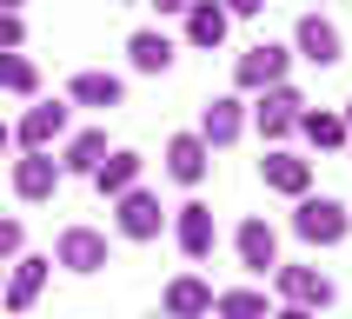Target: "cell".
<instances>
[{"mask_svg":"<svg viewBox=\"0 0 352 319\" xmlns=\"http://www.w3.org/2000/svg\"><path fill=\"white\" fill-rule=\"evenodd\" d=\"M259 179H266L273 193H286V199H306V193H313V160H299V153H286V146H273V153L259 160Z\"/></svg>","mask_w":352,"mask_h":319,"instance_id":"9c48e42d","label":"cell"},{"mask_svg":"<svg viewBox=\"0 0 352 319\" xmlns=\"http://www.w3.org/2000/svg\"><path fill=\"white\" fill-rule=\"evenodd\" d=\"M113 206H120V213H113L120 239H160V226H166V213H160V199L146 193V186H133V193H120Z\"/></svg>","mask_w":352,"mask_h":319,"instance_id":"ba28073f","label":"cell"},{"mask_svg":"<svg viewBox=\"0 0 352 319\" xmlns=\"http://www.w3.org/2000/svg\"><path fill=\"white\" fill-rule=\"evenodd\" d=\"M206 166H213V146H206L199 133H173V140H166V173H173L179 186H199Z\"/></svg>","mask_w":352,"mask_h":319,"instance_id":"5bb4252c","label":"cell"},{"mask_svg":"<svg viewBox=\"0 0 352 319\" xmlns=\"http://www.w3.org/2000/svg\"><path fill=\"white\" fill-rule=\"evenodd\" d=\"M140 166H146V160H140L133 146H113V153L100 160L94 186H100V193H107V199H120V193H133V186H140Z\"/></svg>","mask_w":352,"mask_h":319,"instance_id":"d6986e66","label":"cell"},{"mask_svg":"<svg viewBox=\"0 0 352 319\" xmlns=\"http://www.w3.org/2000/svg\"><path fill=\"white\" fill-rule=\"evenodd\" d=\"M60 140H67V107L60 100H40V107H27L14 126V146L20 153H54Z\"/></svg>","mask_w":352,"mask_h":319,"instance_id":"5b68a950","label":"cell"},{"mask_svg":"<svg viewBox=\"0 0 352 319\" xmlns=\"http://www.w3.org/2000/svg\"><path fill=\"white\" fill-rule=\"evenodd\" d=\"M126 60H133V74H166V67H173V40L160 34V27H140V34L126 40Z\"/></svg>","mask_w":352,"mask_h":319,"instance_id":"44dd1931","label":"cell"},{"mask_svg":"<svg viewBox=\"0 0 352 319\" xmlns=\"http://www.w3.org/2000/svg\"><path fill=\"white\" fill-rule=\"evenodd\" d=\"M20 47H27V20L0 7V54H20Z\"/></svg>","mask_w":352,"mask_h":319,"instance_id":"484cf974","label":"cell"},{"mask_svg":"<svg viewBox=\"0 0 352 319\" xmlns=\"http://www.w3.org/2000/svg\"><path fill=\"white\" fill-rule=\"evenodd\" d=\"M113 7H133V0H113Z\"/></svg>","mask_w":352,"mask_h":319,"instance_id":"1f68e13d","label":"cell"},{"mask_svg":"<svg viewBox=\"0 0 352 319\" xmlns=\"http://www.w3.org/2000/svg\"><path fill=\"white\" fill-rule=\"evenodd\" d=\"M293 54L313 60V67H339V60H346V34H339L326 14H306V20L293 27Z\"/></svg>","mask_w":352,"mask_h":319,"instance_id":"8992f818","label":"cell"},{"mask_svg":"<svg viewBox=\"0 0 352 319\" xmlns=\"http://www.w3.org/2000/svg\"><path fill=\"white\" fill-rule=\"evenodd\" d=\"M346 126H352V107H346Z\"/></svg>","mask_w":352,"mask_h":319,"instance_id":"d6a6232c","label":"cell"},{"mask_svg":"<svg viewBox=\"0 0 352 319\" xmlns=\"http://www.w3.org/2000/svg\"><path fill=\"white\" fill-rule=\"evenodd\" d=\"M246 133V107H239V94H219V100H206V113H199V140L206 146H233V140Z\"/></svg>","mask_w":352,"mask_h":319,"instance_id":"8fae6325","label":"cell"},{"mask_svg":"<svg viewBox=\"0 0 352 319\" xmlns=\"http://www.w3.org/2000/svg\"><path fill=\"white\" fill-rule=\"evenodd\" d=\"M173 239H179V253H186V259H213V239H219L213 206H206V199H186V206L173 213Z\"/></svg>","mask_w":352,"mask_h":319,"instance_id":"52a82bcc","label":"cell"},{"mask_svg":"<svg viewBox=\"0 0 352 319\" xmlns=\"http://www.w3.org/2000/svg\"><path fill=\"white\" fill-rule=\"evenodd\" d=\"M273 319H319V313H306V306H273Z\"/></svg>","mask_w":352,"mask_h":319,"instance_id":"83f0119b","label":"cell"},{"mask_svg":"<svg viewBox=\"0 0 352 319\" xmlns=\"http://www.w3.org/2000/svg\"><path fill=\"white\" fill-rule=\"evenodd\" d=\"M219 7H226V20H253L266 0H219Z\"/></svg>","mask_w":352,"mask_h":319,"instance_id":"4316f807","label":"cell"},{"mask_svg":"<svg viewBox=\"0 0 352 319\" xmlns=\"http://www.w3.org/2000/svg\"><path fill=\"white\" fill-rule=\"evenodd\" d=\"M286 74H293V47H273V40H259V47H246V54L233 60V87L239 94L286 87Z\"/></svg>","mask_w":352,"mask_h":319,"instance_id":"6da1fadb","label":"cell"},{"mask_svg":"<svg viewBox=\"0 0 352 319\" xmlns=\"http://www.w3.org/2000/svg\"><path fill=\"white\" fill-rule=\"evenodd\" d=\"M273 286H279L286 306H306V313H326L339 299V286L319 273V266H273Z\"/></svg>","mask_w":352,"mask_h":319,"instance_id":"277c9868","label":"cell"},{"mask_svg":"<svg viewBox=\"0 0 352 319\" xmlns=\"http://www.w3.org/2000/svg\"><path fill=\"white\" fill-rule=\"evenodd\" d=\"M67 100H74V107H120V100H126V80H120V74H100V67H87V74H74Z\"/></svg>","mask_w":352,"mask_h":319,"instance_id":"ffe728a7","label":"cell"},{"mask_svg":"<svg viewBox=\"0 0 352 319\" xmlns=\"http://www.w3.org/2000/svg\"><path fill=\"white\" fill-rule=\"evenodd\" d=\"M113 153V146H107V133H100V126H87V133H67L60 140V173H80V179H94L100 173V160Z\"/></svg>","mask_w":352,"mask_h":319,"instance_id":"4fadbf2b","label":"cell"},{"mask_svg":"<svg viewBox=\"0 0 352 319\" xmlns=\"http://www.w3.org/2000/svg\"><path fill=\"white\" fill-rule=\"evenodd\" d=\"M47 273H54V259L20 253L14 266H7V313H27V306L40 299V286H47Z\"/></svg>","mask_w":352,"mask_h":319,"instance_id":"7c38bea8","label":"cell"},{"mask_svg":"<svg viewBox=\"0 0 352 319\" xmlns=\"http://www.w3.org/2000/svg\"><path fill=\"white\" fill-rule=\"evenodd\" d=\"M226 34H233V20H226V7H219V0H193V7H186V40H193L199 54L226 47Z\"/></svg>","mask_w":352,"mask_h":319,"instance_id":"ac0fdd59","label":"cell"},{"mask_svg":"<svg viewBox=\"0 0 352 319\" xmlns=\"http://www.w3.org/2000/svg\"><path fill=\"white\" fill-rule=\"evenodd\" d=\"M166 319H206L213 313V286L199 273H179V279H166V306H160Z\"/></svg>","mask_w":352,"mask_h":319,"instance_id":"e0dca14e","label":"cell"},{"mask_svg":"<svg viewBox=\"0 0 352 319\" xmlns=\"http://www.w3.org/2000/svg\"><path fill=\"white\" fill-rule=\"evenodd\" d=\"M299 113H306V94H299L293 80L286 87H266V94L253 100V126H259V140H286V133H299Z\"/></svg>","mask_w":352,"mask_h":319,"instance_id":"3957f363","label":"cell"},{"mask_svg":"<svg viewBox=\"0 0 352 319\" xmlns=\"http://www.w3.org/2000/svg\"><path fill=\"white\" fill-rule=\"evenodd\" d=\"M153 319H166V313H153Z\"/></svg>","mask_w":352,"mask_h":319,"instance_id":"836d02e7","label":"cell"},{"mask_svg":"<svg viewBox=\"0 0 352 319\" xmlns=\"http://www.w3.org/2000/svg\"><path fill=\"white\" fill-rule=\"evenodd\" d=\"M54 266H67V273H100L107 266V233H94V226H67L54 246Z\"/></svg>","mask_w":352,"mask_h":319,"instance_id":"30bf717a","label":"cell"},{"mask_svg":"<svg viewBox=\"0 0 352 319\" xmlns=\"http://www.w3.org/2000/svg\"><path fill=\"white\" fill-rule=\"evenodd\" d=\"M0 7H7V14H20V0H0Z\"/></svg>","mask_w":352,"mask_h":319,"instance_id":"4dcf8cb0","label":"cell"},{"mask_svg":"<svg viewBox=\"0 0 352 319\" xmlns=\"http://www.w3.org/2000/svg\"><path fill=\"white\" fill-rule=\"evenodd\" d=\"M60 179H67V173H60L54 153H20V160H14V193H20V199H54Z\"/></svg>","mask_w":352,"mask_h":319,"instance_id":"9a60e30c","label":"cell"},{"mask_svg":"<svg viewBox=\"0 0 352 319\" xmlns=\"http://www.w3.org/2000/svg\"><path fill=\"white\" fill-rule=\"evenodd\" d=\"M160 14H186V7H193V0H153Z\"/></svg>","mask_w":352,"mask_h":319,"instance_id":"f1b7e54d","label":"cell"},{"mask_svg":"<svg viewBox=\"0 0 352 319\" xmlns=\"http://www.w3.org/2000/svg\"><path fill=\"white\" fill-rule=\"evenodd\" d=\"M0 94L34 100V94H40V67H34L27 54H0Z\"/></svg>","mask_w":352,"mask_h":319,"instance_id":"cb8c5ba5","label":"cell"},{"mask_svg":"<svg viewBox=\"0 0 352 319\" xmlns=\"http://www.w3.org/2000/svg\"><path fill=\"white\" fill-rule=\"evenodd\" d=\"M233 253H239L246 273H266V266H279V233L266 226V219H246V226L233 233Z\"/></svg>","mask_w":352,"mask_h":319,"instance_id":"2e32d148","label":"cell"},{"mask_svg":"<svg viewBox=\"0 0 352 319\" xmlns=\"http://www.w3.org/2000/svg\"><path fill=\"white\" fill-rule=\"evenodd\" d=\"M293 233L306 239V246H339V239L352 233V213L339 206V199H326V193H319V199L306 193V199L293 206Z\"/></svg>","mask_w":352,"mask_h":319,"instance_id":"7a4b0ae2","label":"cell"},{"mask_svg":"<svg viewBox=\"0 0 352 319\" xmlns=\"http://www.w3.org/2000/svg\"><path fill=\"white\" fill-rule=\"evenodd\" d=\"M7 146H14V126H7V120H0V153H7Z\"/></svg>","mask_w":352,"mask_h":319,"instance_id":"f546056e","label":"cell"},{"mask_svg":"<svg viewBox=\"0 0 352 319\" xmlns=\"http://www.w3.org/2000/svg\"><path fill=\"white\" fill-rule=\"evenodd\" d=\"M213 319H273V306L253 286H233V293H213Z\"/></svg>","mask_w":352,"mask_h":319,"instance_id":"603a6c76","label":"cell"},{"mask_svg":"<svg viewBox=\"0 0 352 319\" xmlns=\"http://www.w3.org/2000/svg\"><path fill=\"white\" fill-rule=\"evenodd\" d=\"M20 253H27V226L20 219H0V266H14Z\"/></svg>","mask_w":352,"mask_h":319,"instance_id":"d4e9b609","label":"cell"},{"mask_svg":"<svg viewBox=\"0 0 352 319\" xmlns=\"http://www.w3.org/2000/svg\"><path fill=\"white\" fill-rule=\"evenodd\" d=\"M299 133L313 140L319 153H339V146H346V113H326V107H306V113H299Z\"/></svg>","mask_w":352,"mask_h":319,"instance_id":"7402d4cb","label":"cell"}]
</instances>
